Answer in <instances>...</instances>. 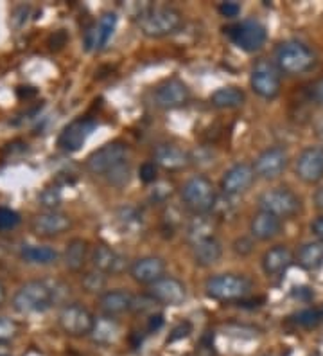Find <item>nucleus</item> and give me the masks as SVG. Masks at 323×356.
Returning <instances> with one entry per match:
<instances>
[{
    "mask_svg": "<svg viewBox=\"0 0 323 356\" xmlns=\"http://www.w3.org/2000/svg\"><path fill=\"white\" fill-rule=\"evenodd\" d=\"M254 238H246V236H241V238H237L235 241L232 243V248H233V252L237 254V256H250L251 252H254Z\"/></svg>",
    "mask_w": 323,
    "mask_h": 356,
    "instance_id": "4c0bfd02",
    "label": "nucleus"
},
{
    "mask_svg": "<svg viewBox=\"0 0 323 356\" xmlns=\"http://www.w3.org/2000/svg\"><path fill=\"white\" fill-rule=\"evenodd\" d=\"M119 333H121V326H119L117 318L103 315V317L95 318L90 339L94 340L95 343H99V346H110V343H113L119 339Z\"/></svg>",
    "mask_w": 323,
    "mask_h": 356,
    "instance_id": "c756f323",
    "label": "nucleus"
},
{
    "mask_svg": "<svg viewBox=\"0 0 323 356\" xmlns=\"http://www.w3.org/2000/svg\"><path fill=\"white\" fill-rule=\"evenodd\" d=\"M81 284L85 288V291H88V293H99V296H103L104 291H106L108 275H104L103 272L94 268L83 275Z\"/></svg>",
    "mask_w": 323,
    "mask_h": 356,
    "instance_id": "2f4dec72",
    "label": "nucleus"
},
{
    "mask_svg": "<svg viewBox=\"0 0 323 356\" xmlns=\"http://www.w3.org/2000/svg\"><path fill=\"white\" fill-rule=\"evenodd\" d=\"M90 247L88 241L83 238L70 239L63 252V265L70 272H81L85 268L86 261L90 257Z\"/></svg>",
    "mask_w": 323,
    "mask_h": 356,
    "instance_id": "bb28decb",
    "label": "nucleus"
},
{
    "mask_svg": "<svg viewBox=\"0 0 323 356\" xmlns=\"http://www.w3.org/2000/svg\"><path fill=\"white\" fill-rule=\"evenodd\" d=\"M313 202H315V207L323 211V186L320 189H316L315 196H313Z\"/></svg>",
    "mask_w": 323,
    "mask_h": 356,
    "instance_id": "a18cd8bd",
    "label": "nucleus"
},
{
    "mask_svg": "<svg viewBox=\"0 0 323 356\" xmlns=\"http://www.w3.org/2000/svg\"><path fill=\"white\" fill-rule=\"evenodd\" d=\"M255 177L260 180H276L280 175H284L289 165V153L282 146H272L257 155L254 161Z\"/></svg>",
    "mask_w": 323,
    "mask_h": 356,
    "instance_id": "ddd939ff",
    "label": "nucleus"
},
{
    "mask_svg": "<svg viewBox=\"0 0 323 356\" xmlns=\"http://www.w3.org/2000/svg\"><path fill=\"white\" fill-rule=\"evenodd\" d=\"M61 196L58 193V189H45L40 196V202L42 205H45V209H56V205L60 204Z\"/></svg>",
    "mask_w": 323,
    "mask_h": 356,
    "instance_id": "58836bf2",
    "label": "nucleus"
},
{
    "mask_svg": "<svg viewBox=\"0 0 323 356\" xmlns=\"http://www.w3.org/2000/svg\"><path fill=\"white\" fill-rule=\"evenodd\" d=\"M90 261L95 270L103 272L108 277L110 275L124 274L126 270H129V265H131L124 254H121L119 250H115V248L106 243L95 245L90 254Z\"/></svg>",
    "mask_w": 323,
    "mask_h": 356,
    "instance_id": "f3484780",
    "label": "nucleus"
},
{
    "mask_svg": "<svg viewBox=\"0 0 323 356\" xmlns=\"http://www.w3.org/2000/svg\"><path fill=\"white\" fill-rule=\"evenodd\" d=\"M293 252L285 245H275L264 252L260 265L267 277H282L289 270V266L293 265Z\"/></svg>",
    "mask_w": 323,
    "mask_h": 356,
    "instance_id": "4be33fe9",
    "label": "nucleus"
},
{
    "mask_svg": "<svg viewBox=\"0 0 323 356\" xmlns=\"http://www.w3.org/2000/svg\"><path fill=\"white\" fill-rule=\"evenodd\" d=\"M190 331H192V326H190V322H180V324H178V326L171 331L167 342H176V340L187 339V337H189V334H190Z\"/></svg>",
    "mask_w": 323,
    "mask_h": 356,
    "instance_id": "a19ab883",
    "label": "nucleus"
},
{
    "mask_svg": "<svg viewBox=\"0 0 323 356\" xmlns=\"http://www.w3.org/2000/svg\"><path fill=\"white\" fill-rule=\"evenodd\" d=\"M97 128V122L92 118H78L70 124L63 128V131L58 137V146L67 153H76L85 146L94 130Z\"/></svg>",
    "mask_w": 323,
    "mask_h": 356,
    "instance_id": "4468645a",
    "label": "nucleus"
},
{
    "mask_svg": "<svg viewBox=\"0 0 323 356\" xmlns=\"http://www.w3.org/2000/svg\"><path fill=\"white\" fill-rule=\"evenodd\" d=\"M164 326V315H153L147 322V330L153 333V331H158L160 327Z\"/></svg>",
    "mask_w": 323,
    "mask_h": 356,
    "instance_id": "c03bdc74",
    "label": "nucleus"
},
{
    "mask_svg": "<svg viewBox=\"0 0 323 356\" xmlns=\"http://www.w3.org/2000/svg\"><path fill=\"white\" fill-rule=\"evenodd\" d=\"M181 204L185 205L187 211L196 216V214H210L217 202V193L212 184L203 175L190 177L183 186H181Z\"/></svg>",
    "mask_w": 323,
    "mask_h": 356,
    "instance_id": "20e7f679",
    "label": "nucleus"
},
{
    "mask_svg": "<svg viewBox=\"0 0 323 356\" xmlns=\"http://www.w3.org/2000/svg\"><path fill=\"white\" fill-rule=\"evenodd\" d=\"M282 232V220L266 211H258L250 220V234L257 241H272Z\"/></svg>",
    "mask_w": 323,
    "mask_h": 356,
    "instance_id": "b1692460",
    "label": "nucleus"
},
{
    "mask_svg": "<svg viewBox=\"0 0 323 356\" xmlns=\"http://www.w3.org/2000/svg\"><path fill=\"white\" fill-rule=\"evenodd\" d=\"M229 36L237 47L245 52H258L266 45L267 31L258 20H242L229 27Z\"/></svg>",
    "mask_w": 323,
    "mask_h": 356,
    "instance_id": "f8f14e48",
    "label": "nucleus"
},
{
    "mask_svg": "<svg viewBox=\"0 0 323 356\" xmlns=\"http://www.w3.org/2000/svg\"><path fill=\"white\" fill-rule=\"evenodd\" d=\"M117 13L113 11H108L99 17V20H95L88 29L85 31V36H83V45L88 52H99L103 51L108 45L110 38L115 33L117 27Z\"/></svg>",
    "mask_w": 323,
    "mask_h": 356,
    "instance_id": "a211bd4d",
    "label": "nucleus"
},
{
    "mask_svg": "<svg viewBox=\"0 0 323 356\" xmlns=\"http://www.w3.org/2000/svg\"><path fill=\"white\" fill-rule=\"evenodd\" d=\"M20 223V214L9 207H0V232L13 230Z\"/></svg>",
    "mask_w": 323,
    "mask_h": 356,
    "instance_id": "c9c22d12",
    "label": "nucleus"
},
{
    "mask_svg": "<svg viewBox=\"0 0 323 356\" xmlns=\"http://www.w3.org/2000/svg\"><path fill=\"white\" fill-rule=\"evenodd\" d=\"M6 299H8V290H6V286L0 282V306L4 305Z\"/></svg>",
    "mask_w": 323,
    "mask_h": 356,
    "instance_id": "de8ad7c7",
    "label": "nucleus"
},
{
    "mask_svg": "<svg viewBox=\"0 0 323 356\" xmlns=\"http://www.w3.org/2000/svg\"><path fill=\"white\" fill-rule=\"evenodd\" d=\"M215 227H217V218L214 214H196L189 222L185 229V238L190 245H196L199 241L214 238Z\"/></svg>",
    "mask_w": 323,
    "mask_h": 356,
    "instance_id": "a878e982",
    "label": "nucleus"
},
{
    "mask_svg": "<svg viewBox=\"0 0 323 356\" xmlns=\"http://www.w3.org/2000/svg\"><path fill=\"white\" fill-rule=\"evenodd\" d=\"M250 87L258 97L266 101H272L279 96L282 88V72L276 69L275 61H255L250 72Z\"/></svg>",
    "mask_w": 323,
    "mask_h": 356,
    "instance_id": "6e6552de",
    "label": "nucleus"
},
{
    "mask_svg": "<svg viewBox=\"0 0 323 356\" xmlns=\"http://www.w3.org/2000/svg\"><path fill=\"white\" fill-rule=\"evenodd\" d=\"M29 229L38 238H58L72 229V218L58 209H45L31 218Z\"/></svg>",
    "mask_w": 323,
    "mask_h": 356,
    "instance_id": "9d476101",
    "label": "nucleus"
},
{
    "mask_svg": "<svg viewBox=\"0 0 323 356\" xmlns=\"http://www.w3.org/2000/svg\"><path fill=\"white\" fill-rule=\"evenodd\" d=\"M255 171L254 165L248 164V162H237L232 168L224 171L223 177H221L220 187L223 195L226 196H241L242 193H246L254 186L255 182Z\"/></svg>",
    "mask_w": 323,
    "mask_h": 356,
    "instance_id": "2eb2a0df",
    "label": "nucleus"
},
{
    "mask_svg": "<svg viewBox=\"0 0 323 356\" xmlns=\"http://www.w3.org/2000/svg\"><path fill=\"white\" fill-rule=\"evenodd\" d=\"M156 306L155 299L146 293V296H140V297H135L133 299V309L131 312H147V309H153Z\"/></svg>",
    "mask_w": 323,
    "mask_h": 356,
    "instance_id": "ea45409f",
    "label": "nucleus"
},
{
    "mask_svg": "<svg viewBox=\"0 0 323 356\" xmlns=\"http://www.w3.org/2000/svg\"><path fill=\"white\" fill-rule=\"evenodd\" d=\"M20 257L29 265L49 266L52 263H56L60 254L52 247H47V245H26V247H22Z\"/></svg>",
    "mask_w": 323,
    "mask_h": 356,
    "instance_id": "7c9ffc66",
    "label": "nucleus"
},
{
    "mask_svg": "<svg viewBox=\"0 0 323 356\" xmlns=\"http://www.w3.org/2000/svg\"><path fill=\"white\" fill-rule=\"evenodd\" d=\"M129 178H131V165H129V162H126V164L119 165L117 170H113L112 173L108 175L106 182L110 184L112 187L121 189V187L128 186Z\"/></svg>",
    "mask_w": 323,
    "mask_h": 356,
    "instance_id": "72a5a7b5",
    "label": "nucleus"
},
{
    "mask_svg": "<svg viewBox=\"0 0 323 356\" xmlns=\"http://www.w3.org/2000/svg\"><path fill=\"white\" fill-rule=\"evenodd\" d=\"M221 256H223V245L220 243V239L210 238L192 245V261L199 268H210L217 265Z\"/></svg>",
    "mask_w": 323,
    "mask_h": 356,
    "instance_id": "393cba45",
    "label": "nucleus"
},
{
    "mask_svg": "<svg viewBox=\"0 0 323 356\" xmlns=\"http://www.w3.org/2000/svg\"><path fill=\"white\" fill-rule=\"evenodd\" d=\"M295 175L304 184H318L323 180V146H307L295 161Z\"/></svg>",
    "mask_w": 323,
    "mask_h": 356,
    "instance_id": "dca6fc26",
    "label": "nucleus"
},
{
    "mask_svg": "<svg viewBox=\"0 0 323 356\" xmlns=\"http://www.w3.org/2000/svg\"><path fill=\"white\" fill-rule=\"evenodd\" d=\"M297 265L301 270L307 272H315L323 266V241L316 239V241H309V243L301 245L300 250L295 256Z\"/></svg>",
    "mask_w": 323,
    "mask_h": 356,
    "instance_id": "c85d7f7f",
    "label": "nucleus"
},
{
    "mask_svg": "<svg viewBox=\"0 0 323 356\" xmlns=\"http://www.w3.org/2000/svg\"><path fill=\"white\" fill-rule=\"evenodd\" d=\"M129 159V148L124 140H112V143L103 144L101 148L94 149L86 156L85 168L88 173L95 177H104L117 170L119 165L126 164Z\"/></svg>",
    "mask_w": 323,
    "mask_h": 356,
    "instance_id": "423d86ee",
    "label": "nucleus"
},
{
    "mask_svg": "<svg viewBox=\"0 0 323 356\" xmlns=\"http://www.w3.org/2000/svg\"><path fill=\"white\" fill-rule=\"evenodd\" d=\"M153 101H155L156 108L165 110V112L183 108L190 101V88L180 78H167L155 87Z\"/></svg>",
    "mask_w": 323,
    "mask_h": 356,
    "instance_id": "9b49d317",
    "label": "nucleus"
},
{
    "mask_svg": "<svg viewBox=\"0 0 323 356\" xmlns=\"http://www.w3.org/2000/svg\"><path fill=\"white\" fill-rule=\"evenodd\" d=\"M276 69L285 76H301L315 69V51L300 40H288L276 47L275 51Z\"/></svg>",
    "mask_w": 323,
    "mask_h": 356,
    "instance_id": "7ed1b4c3",
    "label": "nucleus"
},
{
    "mask_svg": "<svg viewBox=\"0 0 323 356\" xmlns=\"http://www.w3.org/2000/svg\"><path fill=\"white\" fill-rule=\"evenodd\" d=\"M0 356H4V355H0Z\"/></svg>",
    "mask_w": 323,
    "mask_h": 356,
    "instance_id": "09e8293b",
    "label": "nucleus"
},
{
    "mask_svg": "<svg viewBox=\"0 0 323 356\" xmlns=\"http://www.w3.org/2000/svg\"><path fill=\"white\" fill-rule=\"evenodd\" d=\"M293 322L297 324V326L306 327V330L320 326V324L323 322V308L301 309L300 313H297V315H295Z\"/></svg>",
    "mask_w": 323,
    "mask_h": 356,
    "instance_id": "473e14b6",
    "label": "nucleus"
},
{
    "mask_svg": "<svg viewBox=\"0 0 323 356\" xmlns=\"http://www.w3.org/2000/svg\"><path fill=\"white\" fill-rule=\"evenodd\" d=\"M95 317L88 308H85L79 302H69L58 313V326L65 334L74 337V339H83L90 337L94 330Z\"/></svg>",
    "mask_w": 323,
    "mask_h": 356,
    "instance_id": "1a4fd4ad",
    "label": "nucleus"
},
{
    "mask_svg": "<svg viewBox=\"0 0 323 356\" xmlns=\"http://www.w3.org/2000/svg\"><path fill=\"white\" fill-rule=\"evenodd\" d=\"M135 24L146 38H167L181 29L183 13L174 6H149L137 15Z\"/></svg>",
    "mask_w": 323,
    "mask_h": 356,
    "instance_id": "f257e3e1",
    "label": "nucleus"
},
{
    "mask_svg": "<svg viewBox=\"0 0 323 356\" xmlns=\"http://www.w3.org/2000/svg\"><path fill=\"white\" fill-rule=\"evenodd\" d=\"M258 211H266L280 220H289L301 213V200L289 187H272L258 196Z\"/></svg>",
    "mask_w": 323,
    "mask_h": 356,
    "instance_id": "0eeeda50",
    "label": "nucleus"
},
{
    "mask_svg": "<svg viewBox=\"0 0 323 356\" xmlns=\"http://www.w3.org/2000/svg\"><path fill=\"white\" fill-rule=\"evenodd\" d=\"M217 11L224 18H235L241 13V4H237V2H223V4H220Z\"/></svg>",
    "mask_w": 323,
    "mask_h": 356,
    "instance_id": "79ce46f5",
    "label": "nucleus"
},
{
    "mask_svg": "<svg viewBox=\"0 0 323 356\" xmlns=\"http://www.w3.org/2000/svg\"><path fill=\"white\" fill-rule=\"evenodd\" d=\"M20 333V324L9 317H0V343H8L15 340Z\"/></svg>",
    "mask_w": 323,
    "mask_h": 356,
    "instance_id": "f704fd0d",
    "label": "nucleus"
},
{
    "mask_svg": "<svg viewBox=\"0 0 323 356\" xmlns=\"http://www.w3.org/2000/svg\"><path fill=\"white\" fill-rule=\"evenodd\" d=\"M138 178H140L144 184L156 182V178H158V165L153 161H146L140 168H138Z\"/></svg>",
    "mask_w": 323,
    "mask_h": 356,
    "instance_id": "e433bc0d",
    "label": "nucleus"
},
{
    "mask_svg": "<svg viewBox=\"0 0 323 356\" xmlns=\"http://www.w3.org/2000/svg\"><path fill=\"white\" fill-rule=\"evenodd\" d=\"M205 293L217 302H241L251 293V282L241 274H217L205 281Z\"/></svg>",
    "mask_w": 323,
    "mask_h": 356,
    "instance_id": "39448f33",
    "label": "nucleus"
},
{
    "mask_svg": "<svg viewBox=\"0 0 323 356\" xmlns=\"http://www.w3.org/2000/svg\"><path fill=\"white\" fill-rule=\"evenodd\" d=\"M153 162L158 168L169 173H176V171L185 170L192 162V156L187 149L174 143H160L153 148Z\"/></svg>",
    "mask_w": 323,
    "mask_h": 356,
    "instance_id": "6ab92c4d",
    "label": "nucleus"
},
{
    "mask_svg": "<svg viewBox=\"0 0 323 356\" xmlns=\"http://www.w3.org/2000/svg\"><path fill=\"white\" fill-rule=\"evenodd\" d=\"M245 103H246L245 90L239 87H233V85L217 88L215 92H212V96H210V104L217 110L241 108Z\"/></svg>",
    "mask_w": 323,
    "mask_h": 356,
    "instance_id": "cd10ccee",
    "label": "nucleus"
},
{
    "mask_svg": "<svg viewBox=\"0 0 323 356\" xmlns=\"http://www.w3.org/2000/svg\"><path fill=\"white\" fill-rule=\"evenodd\" d=\"M128 272L135 282L144 284V286H151V284H155L162 277H165L167 265L158 256H142L129 265Z\"/></svg>",
    "mask_w": 323,
    "mask_h": 356,
    "instance_id": "412c9836",
    "label": "nucleus"
},
{
    "mask_svg": "<svg viewBox=\"0 0 323 356\" xmlns=\"http://www.w3.org/2000/svg\"><path fill=\"white\" fill-rule=\"evenodd\" d=\"M133 293L115 288V290H106L103 296H99V309L106 317L117 318L119 315L131 312L133 309Z\"/></svg>",
    "mask_w": 323,
    "mask_h": 356,
    "instance_id": "5701e85b",
    "label": "nucleus"
},
{
    "mask_svg": "<svg viewBox=\"0 0 323 356\" xmlns=\"http://www.w3.org/2000/svg\"><path fill=\"white\" fill-rule=\"evenodd\" d=\"M315 99L318 101L320 104H323V79H320L315 85Z\"/></svg>",
    "mask_w": 323,
    "mask_h": 356,
    "instance_id": "49530a36",
    "label": "nucleus"
},
{
    "mask_svg": "<svg viewBox=\"0 0 323 356\" xmlns=\"http://www.w3.org/2000/svg\"><path fill=\"white\" fill-rule=\"evenodd\" d=\"M58 302V290L47 281H27L15 291L11 305L22 315L45 313Z\"/></svg>",
    "mask_w": 323,
    "mask_h": 356,
    "instance_id": "f03ea898",
    "label": "nucleus"
},
{
    "mask_svg": "<svg viewBox=\"0 0 323 356\" xmlns=\"http://www.w3.org/2000/svg\"><path fill=\"white\" fill-rule=\"evenodd\" d=\"M147 293L155 299L156 305L164 306H180L187 299L185 284L176 277L165 275L155 284L147 286Z\"/></svg>",
    "mask_w": 323,
    "mask_h": 356,
    "instance_id": "aec40b11",
    "label": "nucleus"
},
{
    "mask_svg": "<svg viewBox=\"0 0 323 356\" xmlns=\"http://www.w3.org/2000/svg\"><path fill=\"white\" fill-rule=\"evenodd\" d=\"M310 232H313L320 241H323V216L315 218V220L310 222Z\"/></svg>",
    "mask_w": 323,
    "mask_h": 356,
    "instance_id": "37998d69",
    "label": "nucleus"
}]
</instances>
